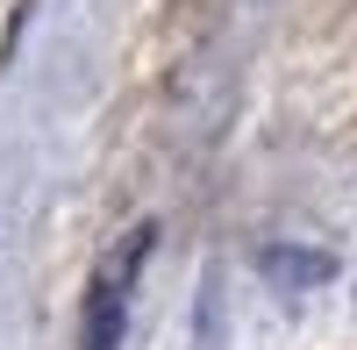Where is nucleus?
<instances>
[{"instance_id":"f257e3e1","label":"nucleus","mask_w":357,"mask_h":350,"mask_svg":"<svg viewBox=\"0 0 357 350\" xmlns=\"http://www.w3.org/2000/svg\"><path fill=\"white\" fill-rule=\"evenodd\" d=\"M257 265L272 272V279H293V286H314V279H329V272H336V257H321V250H286V243H272V250L257 257Z\"/></svg>"},{"instance_id":"f03ea898","label":"nucleus","mask_w":357,"mask_h":350,"mask_svg":"<svg viewBox=\"0 0 357 350\" xmlns=\"http://www.w3.org/2000/svg\"><path fill=\"white\" fill-rule=\"evenodd\" d=\"M114 343H122V294L100 279L86 300V350H114Z\"/></svg>"}]
</instances>
